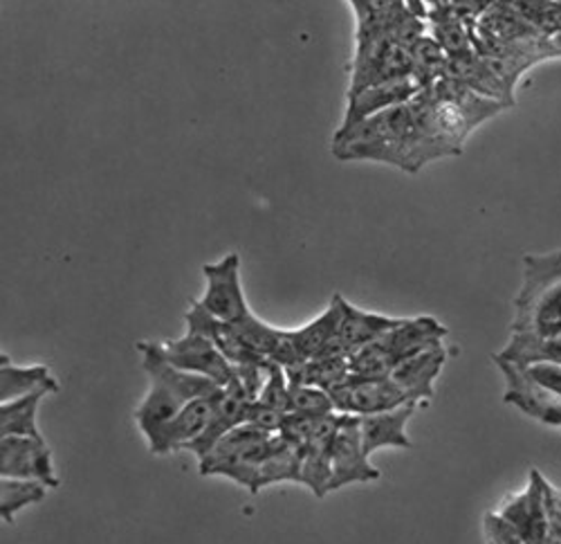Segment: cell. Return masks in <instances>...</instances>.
I'll return each instance as SVG.
<instances>
[{"instance_id":"obj_1","label":"cell","mask_w":561,"mask_h":544,"mask_svg":"<svg viewBox=\"0 0 561 544\" xmlns=\"http://www.w3.org/2000/svg\"><path fill=\"white\" fill-rule=\"evenodd\" d=\"M333 156L340 162H378L417 173L454 154L423 128L409 102L373 115L353 128H337L333 135Z\"/></svg>"},{"instance_id":"obj_2","label":"cell","mask_w":561,"mask_h":544,"mask_svg":"<svg viewBox=\"0 0 561 544\" xmlns=\"http://www.w3.org/2000/svg\"><path fill=\"white\" fill-rule=\"evenodd\" d=\"M137 351L142 355V367L149 376V392L137 405L135 423L147 443H151L164 426L178 417L186 403L203 396H216L222 389L209 378L173 367L164 358L160 342H137Z\"/></svg>"},{"instance_id":"obj_3","label":"cell","mask_w":561,"mask_h":544,"mask_svg":"<svg viewBox=\"0 0 561 544\" xmlns=\"http://www.w3.org/2000/svg\"><path fill=\"white\" fill-rule=\"evenodd\" d=\"M512 310L510 333L561 336V248L524 257V280Z\"/></svg>"},{"instance_id":"obj_4","label":"cell","mask_w":561,"mask_h":544,"mask_svg":"<svg viewBox=\"0 0 561 544\" xmlns=\"http://www.w3.org/2000/svg\"><path fill=\"white\" fill-rule=\"evenodd\" d=\"M205 293L198 299L218 320L239 325L252 313L245 299L243 280H241V257L239 252H229L216 263L203 265Z\"/></svg>"},{"instance_id":"obj_5","label":"cell","mask_w":561,"mask_h":544,"mask_svg":"<svg viewBox=\"0 0 561 544\" xmlns=\"http://www.w3.org/2000/svg\"><path fill=\"white\" fill-rule=\"evenodd\" d=\"M0 477L41 481L50 490L61 486L50 445L32 437L0 439Z\"/></svg>"},{"instance_id":"obj_6","label":"cell","mask_w":561,"mask_h":544,"mask_svg":"<svg viewBox=\"0 0 561 544\" xmlns=\"http://www.w3.org/2000/svg\"><path fill=\"white\" fill-rule=\"evenodd\" d=\"M160 344H162L164 358L171 362L173 367L209 378L220 387H227L231 383L233 365L220 353V349L205 336L186 329V333L182 338H173V340H167Z\"/></svg>"},{"instance_id":"obj_7","label":"cell","mask_w":561,"mask_h":544,"mask_svg":"<svg viewBox=\"0 0 561 544\" xmlns=\"http://www.w3.org/2000/svg\"><path fill=\"white\" fill-rule=\"evenodd\" d=\"M331 492L348 486V484H368L378 481L382 473L370 464L366 455L362 432H359V417L342 415L340 428L331 443Z\"/></svg>"},{"instance_id":"obj_8","label":"cell","mask_w":561,"mask_h":544,"mask_svg":"<svg viewBox=\"0 0 561 544\" xmlns=\"http://www.w3.org/2000/svg\"><path fill=\"white\" fill-rule=\"evenodd\" d=\"M337 415L368 417L393 410V407L409 405L404 389L389 378H355L351 376L344 385L331 392Z\"/></svg>"},{"instance_id":"obj_9","label":"cell","mask_w":561,"mask_h":544,"mask_svg":"<svg viewBox=\"0 0 561 544\" xmlns=\"http://www.w3.org/2000/svg\"><path fill=\"white\" fill-rule=\"evenodd\" d=\"M398 325H400V317L362 310L342 297V320H340L337 336L329 347V351L319 358H335V355L351 358L355 351H359L370 342H376Z\"/></svg>"},{"instance_id":"obj_10","label":"cell","mask_w":561,"mask_h":544,"mask_svg":"<svg viewBox=\"0 0 561 544\" xmlns=\"http://www.w3.org/2000/svg\"><path fill=\"white\" fill-rule=\"evenodd\" d=\"M496 513L512 529H517L528 544H543L550 531L546 495H543V477L537 471H533L530 486L522 495L507 497Z\"/></svg>"},{"instance_id":"obj_11","label":"cell","mask_w":561,"mask_h":544,"mask_svg":"<svg viewBox=\"0 0 561 544\" xmlns=\"http://www.w3.org/2000/svg\"><path fill=\"white\" fill-rule=\"evenodd\" d=\"M252 403L254 400L245 394L241 383L237 378H231V383L227 387H222L220 394L214 398L211 419H209L205 432L186 450H190L192 455H196V460L201 462L225 434H229L233 428L245 423Z\"/></svg>"},{"instance_id":"obj_12","label":"cell","mask_w":561,"mask_h":544,"mask_svg":"<svg viewBox=\"0 0 561 544\" xmlns=\"http://www.w3.org/2000/svg\"><path fill=\"white\" fill-rule=\"evenodd\" d=\"M420 83L413 77H402L396 81H385V83H376L368 86L359 93L348 95V104H346V113L342 120V131L344 128H353L355 124L385 113L393 106H402L409 104L417 93H420Z\"/></svg>"},{"instance_id":"obj_13","label":"cell","mask_w":561,"mask_h":544,"mask_svg":"<svg viewBox=\"0 0 561 544\" xmlns=\"http://www.w3.org/2000/svg\"><path fill=\"white\" fill-rule=\"evenodd\" d=\"M447 327L440 325L432 315L409 317V320H400L398 327H393L389 333L378 338V344L387 351L393 365L398 367L400 362L423 353L432 347L443 344L447 338Z\"/></svg>"},{"instance_id":"obj_14","label":"cell","mask_w":561,"mask_h":544,"mask_svg":"<svg viewBox=\"0 0 561 544\" xmlns=\"http://www.w3.org/2000/svg\"><path fill=\"white\" fill-rule=\"evenodd\" d=\"M184 322H186V329H190V331H196V333L205 336L207 340H211L220 349V353L231 362L233 367L252 365V362H263L265 360V358L256 355L245 344V340L241 338L237 325H229V322L218 320V317L211 315L198 299H194L190 310H186Z\"/></svg>"},{"instance_id":"obj_15","label":"cell","mask_w":561,"mask_h":544,"mask_svg":"<svg viewBox=\"0 0 561 544\" xmlns=\"http://www.w3.org/2000/svg\"><path fill=\"white\" fill-rule=\"evenodd\" d=\"M216 396H203V398H194L192 403H186L178 412V417L169 426H164V430L149 443L151 455L167 457V455H171V452L190 447L205 432V428L211 419Z\"/></svg>"},{"instance_id":"obj_16","label":"cell","mask_w":561,"mask_h":544,"mask_svg":"<svg viewBox=\"0 0 561 544\" xmlns=\"http://www.w3.org/2000/svg\"><path fill=\"white\" fill-rule=\"evenodd\" d=\"M449 358V349L445 344L432 347L417 353L393 370L391 378L404 389L411 403L427 405L434 398V385Z\"/></svg>"},{"instance_id":"obj_17","label":"cell","mask_w":561,"mask_h":544,"mask_svg":"<svg viewBox=\"0 0 561 544\" xmlns=\"http://www.w3.org/2000/svg\"><path fill=\"white\" fill-rule=\"evenodd\" d=\"M415 403L393 407V410L378 412V415H368L359 417V432H362V443L366 455L373 457L378 450L382 447H411V439L407 434V426L411 417L417 412Z\"/></svg>"},{"instance_id":"obj_18","label":"cell","mask_w":561,"mask_h":544,"mask_svg":"<svg viewBox=\"0 0 561 544\" xmlns=\"http://www.w3.org/2000/svg\"><path fill=\"white\" fill-rule=\"evenodd\" d=\"M61 389L59 381L53 376L50 367L45 365H14L3 353L0 362V400L8 403L34 392L57 394Z\"/></svg>"},{"instance_id":"obj_19","label":"cell","mask_w":561,"mask_h":544,"mask_svg":"<svg viewBox=\"0 0 561 544\" xmlns=\"http://www.w3.org/2000/svg\"><path fill=\"white\" fill-rule=\"evenodd\" d=\"M494 360H505L512 365L528 367L539 362H552L561 365V336H528V333H510L507 344L492 355Z\"/></svg>"},{"instance_id":"obj_20","label":"cell","mask_w":561,"mask_h":544,"mask_svg":"<svg viewBox=\"0 0 561 544\" xmlns=\"http://www.w3.org/2000/svg\"><path fill=\"white\" fill-rule=\"evenodd\" d=\"M286 372H288V378L293 385H310V387H319L325 392L337 389L353 376L348 358H342V355L310 358Z\"/></svg>"},{"instance_id":"obj_21","label":"cell","mask_w":561,"mask_h":544,"mask_svg":"<svg viewBox=\"0 0 561 544\" xmlns=\"http://www.w3.org/2000/svg\"><path fill=\"white\" fill-rule=\"evenodd\" d=\"M340 320H342V295H335L333 302L329 304V308H325L319 317H314L312 322L295 329V338H297L304 360L319 358L329 351V347L333 344V340L337 336Z\"/></svg>"},{"instance_id":"obj_22","label":"cell","mask_w":561,"mask_h":544,"mask_svg":"<svg viewBox=\"0 0 561 544\" xmlns=\"http://www.w3.org/2000/svg\"><path fill=\"white\" fill-rule=\"evenodd\" d=\"M45 396H48V392H34L0 405V437L43 439L36 415Z\"/></svg>"},{"instance_id":"obj_23","label":"cell","mask_w":561,"mask_h":544,"mask_svg":"<svg viewBox=\"0 0 561 544\" xmlns=\"http://www.w3.org/2000/svg\"><path fill=\"white\" fill-rule=\"evenodd\" d=\"M48 490L41 481L0 477V518L5 524H14L16 515L27 507L41 505Z\"/></svg>"},{"instance_id":"obj_24","label":"cell","mask_w":561,"mask_h":544,"mask_svg":"<svg viewBox=\"0 0 561 544\" xmlns=\"http://www.w3.org/2000/svg\"><path fill=\"white\" fill-rule=\"evenodd\" d=\"M512 8L537 34H561V3H554V0H514Z\"/></svg>"},{"instance_id":"obj_25","label":"cell","mask_w":561,"mask_h":544,"mask_svg":"<svg viewBox=\"0 0 561 544\" xmlns=\"http://www.w3.org/2000/svg\"><path fill=\"white\" fill-rule=\"evenodd\" d=\"M335 403L331 392L310 387V385H293L290 383V398H288V415L299 417H329L335 415Z\"/></svg>"},{"instance_id":"obj_26","label":"cell","mask_w":561,"mask_h":544,"mask_svg":"<svg viewBox=\"0 0 561 544\" xmlns=\"http://www.w3.org/2000/svg\"><path fill=\"white\" fill-rule=\"evenodd\" d=\"M288 398H290V378L286 367L276 365V362L267 360L265 362V383L261 389V396L256 398L259 403L274 407V410L288 415Z\"/></svg>"},{"instance_id":"obj_27","label":"cell","mask_w":561,"mask_h":544,"mask_svg":"<svg viewBox=\"0 0 561 544\" xmlns=\"http://www.w3.org/2000/svg\"><path fill=\"white\" fill-rule=\"evenodd\" d=\"M524 374L535 383L541 392L548 396L561 398V365H552V362H539V365L522 367Z\"/></svg>"},{"instance_id":"obj_28","label":"cell","mask_w":561,"mask_h":544,"mask_svg":"<svg viewBox=\"0 0 561 544\" xmlns=\"http://www.w3.org/2000/svg\"><path fill=\"white\" fill-rule=\"evenodd\" d=\"M286 417H288V415L274 410V407H267V405L254 400V403L250 405V410H248L245 423H250V426H254V428H259V430H265V432H270V434H276V432H280V428H284Z\"/></svg>"},{"instance_id":"obj_29","label":"cell","mask_w":561,"mask_h":544,"mask_svg":"<svg viewBox=\"0 0 561 544\" xmlns=\"http://www.w3.org/2000/svg\"><path fill=\"white\" fill-rule=\"evenodd\" d=\"M485 535L490 544H528L517 529H512L499 513L485 515Z\"/></svg>"},{"instance_id":"obj_30","label":"cell","mask_w":561,"mask_h":544,"mask_svg":"<svg viewBox=\"0 0 561 544\" xmlns=\"http://www.w3.org/2000/svg\"><path fill=\"white\" fill-rule=\"evenodd\" d=\"M496 3V0H477V12L481 14V12H485L488 8H492Z\"/></svg>"},{"instance_id":"obj_31","label":"cell","mask_w":561,"mask_h":544,"mask_svg":"<svg viewBox=\"0 0 561 544\" xmlns=\"http://www.w3.org/2000/svg\"><path fill=\"white\" fill-rule=\"evenodd\" d=\"M496 3H499V5H512L514 0H496Z\"/></svg>"},{"instance_id":"obj_32","label":"cell","mask_w":561,"mask_h":544,"mask_svg":"<svg viewBox=\"0 0 561 544\" xmlns=\"http://www.w3.org/2000/svg\"><path fill=\"white\" fill-rule=\"evenodd\" d=\"M554 3H561V0H554Z\"/></svg>"}]
</instances>
